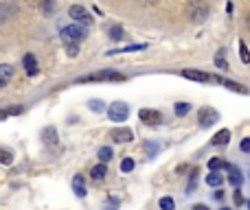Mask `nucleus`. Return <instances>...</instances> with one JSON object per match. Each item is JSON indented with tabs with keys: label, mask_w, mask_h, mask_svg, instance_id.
Returning a JSON list of instances; mask_svg holds the SVG:
<instances>
[{
	"label": "nucleus",
	"mask_w": 250,
	"mask_h": 210,
	"mask_svg": "<svg viewBox=\"0 0 250 210\" xmlns=\"http://www.w3.org/2000/svg\"><path fill=\"white\" fill-rule=\"evenodd\" d=\"M108 38L112 39V42H121V39L125 38V31H123V26H119V24L110 26V29H108Z\"/></svg>",
	"instance_id": "19"
},
{
	"label": "nucleus",
	"mask_w": 250,
	"mask_h": 210,
	"mask_svg": "<svg viewBox=\"0 0 250 210\" xmlns=\"http://www.w3.org/2000/svg\"><path fill=\"white\" fill-rule=\"evenodd\" d=\"M239 149H242L244 153H248V151H250V138H244L242 145H239Z\"/></svg>",
	"instance_id": "33"
},
{
	"label": "nucleus",
	"mask_w": 250,
	"mask_h": 210,
	"mask_svg": "<svg viewBox=\"0 0 250 210\" xmlns=\"http://www.w3.org/2000/svg\"><path fill=\"white\" fill-rule=\"evenodd\" d=\"M158 206H160V210H173V208H176V204H173L171 197H160Z\"/></svg>",
	"instance_id": "25"
},
{
	"label": "nucleus",
	"mask_w": 250,
	"mask_h": 210,
	"mask_svg": "<svg viewBox=\"0 0 250 210\" xmlns=\"http://www.w3.org/2000/svg\"><path fill=\"white\" fill-rule=\"evenodd\" d=\"M226 167H229V164H226L222 158H211L208 160V169H211V173H217L220 169H226Z\"/></svg>",
	"instance_id": "21"
},
{
	"label": "nucleus",
	"mask_w": 250,
	"mask_h": 210,
	"mask_svg": "<svg viewBox=\"0 0 250 210\" xmlns=\"http://www.w3.org/2000/svg\"><path fill=\"white\" fill-rule=\"evenodd\" d=\"M105 114H108V118L112 120V123H123L129 116V105L125 103V101H114V103H110V107L105 110Z\"/></svg>",
	"instance_id": "3"
},
{
	"label": "nucleus",
	"mask_w": 250,
	"mask_h": 210,
	"mask_svg": "<svg viewBox=\"0 0 250 210\" xmlns=\"http://www.w3.org/2000/svg\"><path fill=\"white\" fill-rule=\"evenodd\" d=\"M60 38L64 39L66 44H79V42H83V39L88 38V29H83V26H79V24L62 26Z\"/></svg>",
	"instance_id": "1"
},
{
	"label": "nucleus",
	"mask_w": 250,
	"mask_h": 210,
	"mask_svg": "<svg viewBox=\"0 0 250 210\" xmlns=\"http://www.w3.org/2000/svg\"><path fill=\"white\" fill-rule=\"evenodd\" d=\"M182 77L191 79V81H202V83H222L220 75H208V73H202V70H193V68H187L182 70Z\"/></svg>",
	"instance_id": "5"
},
{
	"label": "nucleus",
	"mask_w": 250,
	"mask_h": 210,
	"mask_svg": "<svg viewBox=\"0 0 250 210\" xmlns=\"http://www.w3.org/2000/svg\"><path fill=\"white\" fill-rule=\"evenodd\" d=\"M145 48V44H132V46H125V48H121V51H108L105 55H119V53H134V51H143Z\"/></svg>",
	"instance_id": "23"
},
{
	"label": "nucleus",
	"mask_w": 250,
	"mask_h": 210,
	"mask_svg": "<svg viewBox=\"0 0 250 210\" xmlns=\"http://www.w3.org/2000/svg\"><path fill=\"white\" fill-rule=\"evenodd\" d=\"M105 175H108V167H105V164H95V167H92L90 177H92L95 182H101Z\"/></svg>",
	"instance_id": "17"
},
{
	"label": "nucleus",
	"mask_w": 250,
	"mask_h": 210,
	"mask_svg": "<svg viewBox=\"0 0 250 210\" xmlns=\"http://www.w3.org/2000/svg\"><path fill=\"white\" fill-rule=\"evenodd\" d=\"M79 81H125V75L117 73L112 68H104L95 75H88V77H82Z\"/></svg>",
	"instance_id": "4"
},
{
	"label": "nucleus",
	"mask_w": 250,
	"mask_h": 210,
	"mask_svg": "<svg viewBox=\"0 0 250 210\" xmlns=\"http://www.w3.org/2000/svg\"><path fill=\"white\" fill-rule=\"evenodd\" d=\"M217 120H220V112L213 110V107H200L198 110V125L200 127H211V125H215Z\"/></svg>",
	"instance_id": "6"
},
{
	"label": "nucleus",
	"mask_w": 250,
	"mask_h": 210,
	"mask_svg": "<svg viewBox=\"0 0 250 210\" xmlns=\"http://www.w3.org/2000/svg\"><path fill=\"white\" fill-rule=\"evenodd\" d=\"M138 118H141L143 123H147V125L163 123V114H160L158 110H141V112H138Z\"/></svg>",
	"instance_id": "9"
},
{
	"label": "nucleus",
	"mask_w": 250,
	"mask_h": 210,
	"mask_svg": "<svg viewBox=\"0 0 250 210\" xmlns=\"http://www.w3.org/2000/svg\"><path fill=\"white\" fill-rule=\"evenodd\" d=\"M215 66H217V68H222V70H229V64H226V61H224V57H222V53L215 57Z\"/></svg>",
	"instance_id": "31"
},
{
	"label": "nucleus",
	"mask_w": 250,
	"mask_h": 210,
	"mask_svg": "<svg viewBox=\"0 0 250 210\" xmlns=\"http://www.w3.org/2000/svg\"><path fill=\"white\" fill-rule=\"evenodd\" d=\"M173 112H176V116H187L191 112V103H185V101H178L176 105H173Z\"/></svg>",
	"instance_id": "22"
},
{
	"label": "nucleus",
	"mask_w": 250,
	"mask_h": 210,
	"mask_svg": "<svg viewBox=\"0 0 250 210\" xmlns=\"http://www.w3.org/2000/svg\"><path fill=\"white\" fill-rule=\"evenodd\" d=\"M13 77V66L11 64H0V88H4Z\"/></svg>",
	"instance_id": "13"
},
{
	"label": "nucleus",
	"mask_w": 250,
	"mask_h": 210,
	"mask_svg": "<svg viewBox=\"0 0 250 210\" xmlns=\"http://www.w3.org/2000/svg\"><path fill=\"white\" fill-rule=\"evenodd\" d=\"M213 197H215V199H222V197H224V191H220V189H217L215 193H213Z\"/></svg>",
	"instance_id": "35"
},
{
	"label": "nucleus",
	"mask_w": 250,
	"mask_h": 210,
	"mask_svg": "<svg viewBox=\"0 0 250 210\" xmlns=\"http://www.w3.org/2000/svg\"><path fill=\"white\" fill-rule=\"evenodd\" d=\"M104 208H105V210H117V208H119V202H117V199H105Z\"/></svg>",
	"instance_id": "32"
},
{
	"label": "nucleus",
	"mask_w": 250,
	"mask_h": 210,
	"mask_svg": "<svg viewBox=\"0 0 250 210\" xmlns=\"http://www.w3.org/2000/svg\"><path fill=\"white\" fill-rule=\"evenodd\" d=\"M66 53H68V57H77L79 55V46L77 44H68V46H66Z\"/></svg>",
	"instance_id": "30"
},
{
	"label": "nucleus",
	"mask_w": 250,
	"mask_h": 210,
	"mask_svg": "<svg viewBox=\"0 0 250 210\" xmlns=\"http://www.w3.org/2000/svg\"><path fill=\"white\" fill-rule=\"evenodd\" d=\"M229 173H230V177H229V182L235 186V189H239L242 186V182H244V177H242V171H239V167H235V164H229Z\"/></svg>",
	"instance_id": "12"
},
{
	"label": "nucleus",
	"mask_w": 250,
	"mask_h": 210,
	"mask_svg": "<svg viewBox=\"0 0 250 210\" xmlns=\"http://www.w3.org/2000/svg\"><path fill=\"white\" fill-rule=\"evenodd\" d=\"M191 210H208V206H204V204H195Z\"/></svg>",
	"instance_id": "36"
},
{
	"label": "nucleus",
	"mask_w": 250,
	"mask_h": 210,
	"mask_svg": "<svg viewBox=\"0 0 250 210\" xmlns=\"http://www.w3.org/2000/svg\"><path fill=\"white\" fill-rule=\"evenodd\" d=\"M88 107H90V110H95V112H104L105 107H104V101H99V99H92L90 103H88Z\"/></svg>",
	"instance_id": "29"
},
{
	"label": "nucleus",
	"mask_w": 250,
	"mask_h": 210,
	"mask_svg": "<svg viewBox=\"0 0 250 210\" xmlns=\"http://www.w3.org/2000/svg\"><path fill=\"white\" fill-rule=\"evenodd\" d=\"M222 182H224V180H222L220 173H211V175H207V184L213 186V189H220Z\"/></svg>",
	"instance_id": "24"
},
{
	"label": "nucleus",
	"mask_w": 250,
	"mask_h": 210,
	"mask_svg": "<svg viewBox=\"0 0 250 210\" xmlns=\"http://www.w3.org/2000/svg\"><path fill=\"white\" fill-rule=\"evenodd\" d=\"M7 116H9L7 112H4V110H0V120H4V118H7Z\"/></svg>",
	"instance_id": "37"
},
{
	"label": "nucleus",
	"mask_w": 250,
	"mask_h": 210,
	"mask_svg": "<svg viewBox=\"0 0 250 210\" xmlns=\"http://www.w3.org/2000/svg\"><path fill=\"white\" fill-rule=\"evenodd\" d=\"M24 68H26V75H29V77H35V75L40 73L38 61H35V57L31 55V53H26L24 55Z\"/></svg>",
	"instance_id": "14"
},
{
	"label": "nucleus",
	"mask_w": 250,
	"mask_h": 210,
	"mask_svg": "<svg viewBox=\"0 0 250 210\" xmlns=\"http://www.w3.org/2000/svg\"><path fill=\"white\" fill-rule=\"evenodd\" d=\"M42 140L46 147H55L57 142H60V134H57V127H53V125H48V127L42 129Z\"/></svg>",
	"instance_id": "10"
},
{
	"label": "nucleus",
	"mask_w": 250,
	"mask_h": 210,
	"mask_svg": "<svg viewBox=\"0 0 250 210\" xmlns=\"http://www.w3.org/2000/svg\"><path fill=\"white\" fill-rule=\"evenodd\" d=\"M239 57H242L244 64H248L250 61V55H248V46L244 42H239Z\"/></svg>",
	"instance_id": "27"
},
{
	"label": "nucleus",
	"mask_w": 250,
	"mask_h": 210,
	"mask_svg": "<svg viewBox=\"0 0 250 210\" xmlns=\"http://www.w3.org/2000/svg\"><path fill=\"white\" fill-rule=\"evenodd\" d=\"M235 204H237V206H242L244 204V197H242V193H239V189L235 191Z\"/></svg>",
	"instance_id": "34"
},
{
	"label": "nucleus",
	"mask_w": 250,
	"mask_h": 210,
	"mask_svg": "<svg viewBox=\"0 0 250 210\" xmlns=\"http://www.w3.org/2000/svg\"><path fill=\"white\" fill-rule=\"evenodd\" d=\"M13 162V153L9 149H0V164H11Z\"/></svg>",
	"instance_id": "26"
},
{
	"label": "nucleus",
	"mask_w": 250,
	"mask_h": 210,
	"mask_svg": "<svg viewBox=\"0 0 250 210\" xmlns=\"http://www.w3.org/2000/svg\"><path fill=\"white\" fill-rule=\"evenodd\" d=\"M73 191H75V195H77V197H82V199L88 195L86 184H83V177L82 175H75L73 177Z\"/></svg>",
	"instance_id": "16"
},
{
	"label": "nucleus",
	"mask_w": 250,
	"mask_h": 210,
	"mask_svg": "<svg viewBox=\"0 0 250 210\" xmlns=\"http://www.w3.org/2000/svg\"><path fill=\"white\" fill-rule=\"evenodd\" d=\"M189 18H191V22H204L208 18V7L207 4H202V2H193L189 7Z\"/></svg>",
	"instance_id": "8"
},
{
	"label": "nucleus",
	"mask_w": 250,
	"mask_h": 210,
	"mask_svg": "<svg viewBox=\"0 0 250 210\" xmlns=\"http://www.w3.org/2000/svg\"><path fill=\"white\" fill-rule=\"evenodd\" d=\"M68 16L75 20V24H79V26H92V20L95 18L90 16V11H88L86 7H82V4H70L68 7Z\"/></svg>",
	"instance_id": "2"
},
{
	"label": "nucleus",
	"mask_w": 250,
	"mask_h": 210,
	"mask_svg": "<svg viewBox=\"0 0 250 210\" xmlns=\"http://www.w3.org/2000/svg\"><path fill=\"white\" fill-rule=\"evenodd\" d=\"M97 158L101 160L99 164H108L110 160L114 158V151H112V147H101V149L97 151Z\"/></svg>",
	"instance_id": "18"
},
{
	"label": "nucleus",
	"mask_w": 250,
	"mask_h": 210,
	"mask_svg": "<svg viewBox=\"0 0 250 210\" xmlns=\"http://www.w3.org/2000/svg\"><path fill=\"white\" fill-rule=\"evenodd\" d=\"M229 140H230V129H220V132L215 134V136H213V145H217V147H226L229 145Z\"/></svg>",
	"instance_id": "15"
},
{
	"label": "nucleus",
	"mask_w": 250,
	"mask_h": 210,
	"mask_svg": "<svg viewBox=\"0 0 250 210\" xmlns=\"http://www.w3.org/2000/svg\"><path fill=\"white\" fill-rule=\"evenodd\" d=\"M110 140L119 142V145H125V142H132L134 140V132L127 127H117V129H110Z\"/></svg>",
	"instance_id": "7"
},
{
	"label": "nucleus",
	"mask_w": 250,
	"mask_h": 210,
	"mask_svg": "<svg viewBox=\"0 0 250 210\" xmlns=\"http://www.w3.org/2000/svg\"><path fill=\"white\" fill-rule=\"evenodd\" d=\"M222 86H226V88H229V90L239 92V95H248V90L242 86V83H235V81H229V79H222Z\"/></svg>",
	"instance_id": "20"
},
{
	"label": "nucleus",
	"mask_w": 250,
	"mask_h": 210,
	"mask_svg": "<svg viewBox=\"0 0 250 210\" xmlns=\"http://www.w3.org/2000/svg\"><path fill=\"white\" fill-rule=\"evenodd\" d=\"M18 13V7L11 2H0V24L2 22H7L9 18H13Z\"/></svg>",
	"instance_id": "11"
},
{
	"label": "nucleus",
	"mask_w": 250,
	"mask_h": 210,
	"mask_svg": "<svg viewBox=\"0 0 250 210\" xmlns=\"http://www.w3.org/2000/svg\"><path fill=\"white\" fill-rule=\"evenodd\" d=\"M121 171H123V173L134 171V160H132V158H125V160H123V162H121Z\"/></svg>",
	"instance_id": "28"
},
{
	"label": "nucleus",
	"mask_w": 250,
	"mask_h": 210,
	"mask_svg": "<svg viewBox=\"0 0 250 210\" xmlns=\"http://www.w3.org/2000/svg\"><path fill=\"white\" fill-rule=\"evenodd\" d=\"M222 210H230V208H222Z\"/></svg>",
	"instance_id": "38"
}]
</instances>
